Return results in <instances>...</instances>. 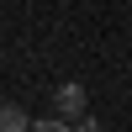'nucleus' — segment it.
<instances>
[{"label":"nucleus","instance_id":"nucleus-1","mask_svg":"<svg viewBox=\"0 0 132 132\" xmlns=\"http://www.w3.org/2000/svg\"><path fill=\"white\" fill-rule=\"evenodd\" d=\"M53 116L58 122H85V85L79 79H63L53 90Z\"/></svg>","mask_w":132,"mask_h":132},{"label":"nucleus","instance_id":"nucleus-2","mask_svg":"<svg viewBox=\"0 0 132 132\" xmlns=\"http://www.w3.org/2000/svg\"><path fill=\"white\" fill-rule=\"evenodd\" d=\"M0 132H32V116L21 111L16 101H5V106H0Z\"/></svg>","mask_w":132,"mask_h":132},{"label":"nucleus","instance_id":"nucleus-3","mask_svg":"<svg viewBox=\"0 0 132 132\" xmlns=\"http://www.w3.org/2000/svg\"><path fill=\"white\" fill-rule=\"evenodd\" d=\"M32 132H74V127L58 122V116H48V122H32Z\"/></svg>","mask_w":132,"mask_h":132},{"label":"nucleus","instance_id":"nucleus-4","mask_svg":"<svg viewBox=\"0 0 132 132\" xmlns=\"http://www.w3.org/2000/svg\"><path fill=\"white\" fill-rule=\"evenodd\" d=\"M74 132H101V127H95L90 116H85V122H74Z\"/></svg>","mask_w":132,"mask_h":132}]
</instances>
